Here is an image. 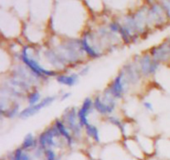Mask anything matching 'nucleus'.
<instances>
[{"mask_svg":"<svg viewBox=\"0 0 170 160\" xmlns=\"http://www.w3.org/2000/svg\"><path fill=\"white\" fill-rule=\"evenodd\" d=\"M36 48L37 47L35 45L31 44L23 46L18 59L19 62L42 81L47 80L50 78H56L59 73L52 69H47L42 65L37 57Z\"/></svg>","mask_w":170,"mask_h":160,"instance_id":"1","label":"nucleus"},{"mask_svg":"<svg viewBox=\"0 0 170 160\" xmlns=\"http://www.w3.org/2000/svg\"><path fill=\"white\" fill-rule=\"evenodd\" d=\"M117 103L118 100L105 89L102 94H98L93 98V108L96 113L106 118L114 115L117 108Z\"/></svg>","mask_w":170,"mask_h":160,"instance_id":"2","label":"nucleus"},{"mask_svg":"<svg viewBox=\"0 0 170 160\" xmlns=\"http://www.w3.org/2000/svg\"><path fill=\"white\" fill-rule=\"evenodd\" d=\"M62 120L70 130L74 138H80L85 133V128L81 124L77 115V108L74 107L68 108L63 113Z\"/></svg>","mask_w":170,"mask_h":160,"instance_id":"3","label":"nucleus"},{"mask_svg":"<svg viewBox=\"0 0 170 160\" xmlns=\"http://www.w3.org/2000/svg\"><path fill=\"white\" fill-rule=\"evenodd\" d=\"M137 64L144 78H150L155 75L156 73L159 71L161 64L153 58L149 52L139 56V59L137 60Z\"/></svg>","mask_w":170,"mask_h":160,"instance_id":"4","label":"nucleus"},{"mask_svg":"<svg viewBox=\"0 0 170 160\" xmlns=\"http://www.w3.org/2000/svg\"><path fill=\"white\" fill-rule=\"evenodd\" d=\"M129 88H130L125 80L124 73L120 70L114 78V79L111 81L110 86L106 89L116 100L119 101L124 98Z\"/></svg>","mask_w":170,"mask_h":160,"instance_id":"5","label":"nucleus"},{"mask_svg":"<svg viewBox=\"0 0 170 160\" xmlns=\"http://www.w3.org/2000/svg\"><path fill=\"white\" fill-rule=\"evenodd\" d=\"M56 99H57V96H56V95H49V96L45 97L42 99L41 102H39L38 104H35L33 106H27V107L23 108L22 111L19 113L18 118H20L21 119H29L32 116L38 114L42 109L52 105L54 102H56Z\"/></svg>","mask_w":170,"mask_h":160,"instance_id":"6","label":"nucleus"},{"mask_svg":"<svg viewBox=\"0 0 170 160\" xmlns=\"http://www.w3.org/2000/svg\"><path fill=\"white\" fill-rule=\"evenodd\" d=\"M94 111L93 108V98L91 97H87L83 100L80 108H77V115L81 124L85 128L86 125L91 123L90 116Z\"/></svg>","mask_w":170,"mask_h":160,"instance_id":"7","label":"nucleus"},{"mask_svg":"<svg viewBox=\"0 0 170 160\" xmlns=\"http://www.w3.org/2000/svg\"><path fill=\"white\" fill-rule=\"evenodd\" d=\"M150 55L153 58L158 61L159 64L166 62L170 57V44L169 43H162L159 46H155L150 49Z\"/></svg>","mask_w":170,"mask_h":160,"instance_id":"8","label":"nucleus"},{"mask_svg":"<svg viewBox=\"0 0 170 160\" xmlns=\"http://www.w3.org/2000/svg\"><path fill=\"white\" fill-rule=\"evenodd\" d=\"M57 83H59L62 86H65L67 88L74 87L80 81L81 76L78 73H60L55 78Z\"/></svg>","mask_w":170,"mask_h":160,"instance_id":"9","label":"nucleus"},{"mask_svg":"<svg viewBox=\"0 0 170 160\" xmlns=\"http://www.w3.org/2000/svg\"><path fill=\"white\" fill-rule=\"evenodd\" d=\"M53 125L56 128L57 131L60 134V135L66 141L67 144H68L69 146H71V144H73V143H74V137L72 136V134H71L70 130L66 126V124L63 123L62 119H58L55 120L53 122Z\"/></svg>","mask_w":170,"mask_h":160,"instance_id":"10","label":"nucleus"},{"mask_svg":"<svg viewBox=\"0 0 170 160\" xmlns=\"http://www.w3.org/2000/svg\"><path fill=\"white\" fill-rule=\"evenodd\" d=\"M85 134L86 136L94 140L95 143L101 142V132L100 128L95 123H89L85 127Z\"/></svg>","mask_w":170,"mask_h":160,"instance_id":"11","label":"nucleus"},{"mask_svg":"<svg viewBox=\"0 0 170 160\" xmlns=\"http://www.w3.org/2000/svg\"><path fill=\"white\" fill-rule=\"evenodd\" d=\"M42 98H43L42 96V93L39 90V88H35L27 94L25 99L28 104L27 106H33L35 104H38L39 102H41Z\"/></svg>","mask_w":170,"mask_h":160,"instance_id":"12","label":"nucleus"},{"mask_svg":"<svg viewBox=\"0 0 170 160\" xmlns=\"http://www.w3.org/2000/svg\"><path fill=\"white\" fill-rule=\"evenodd\" d=\"M38 140L34 137L32 134L29 133L24 137L21 148L24 150H29V149L36 148L38 147Z\"/></svg>","mask_w":170,"mask_h":160,"instance_id":"13","label":"nucleus"},{"mask_svg":"<svg viewBox=\"0 0 170 160\" xmlns=\"http://www.w3.org/2000/svg\"><path fill=\"white\" fill-rule=\"evenodd\" d=\"M46 160H56V154L52 148H46L44 151Z\"/></svg>","mask_w":170,"mask_h":160,"instance_id":"14","label":"nucleus"},{"mask_svg":"<svg viewBox=\"0 0 170 160\" xmlns=\"http://www.w3.org/2000/svg\"><path fill=\"white\" fill-rule=\"evenodd\" d=\"M142 105H143V108H144L147 112H154V105H153V104H152L151 102H149V101H144Z\"/></svg>","mask_w":170,"mask_h":160,"instance_id":"15","label":"nucleus"},{"mask_svg":"<svg viewBox=\"0 0 170 160\" xmlns=\"http://www.w3.org/2000/svg\"><path fill=\"white\" fill-rule=\"evenodd\" d=\"M90 70H91V68H90V66H88V65H85V66H83V67H81L80 69H79V71H78V73H79V75L81 76V77H83V76H85V75H87L89 72H90Z\"/></svg>","mask_w":170,"mask_h":160,"instance_id":"16","label":"nucleus"},{"mask_svg":"<svg viewBox=\"0 0 170 160\" xmlns=\"http://www.w3.org/2000/svg\"><path fill=\"white\" fill-rule=\"evenodd\" d=\"M71 95V92H64V93H62V94L59 96V99L63 102V101H66V100H67L68 98H69L70 97Z\"/></svg>","mask_w":170,"mask_h":160,"instance_id":"17","label":"nucleus"},{"mask_svg":"<svg viewBox=\"0 0 170 160\" xmlns=\"http://www.w3.org/2000/svg\"><path fill=\"white\" fill-rule=\"evenodd\" d=\"M20 160H32V158L28 153L26 152V150L23 149L22 153H21V157H20Z\"/></svg>","mask_w":170,"mask_h":160,"instance_id":"18","label":"nucleus"}]
</instances>
